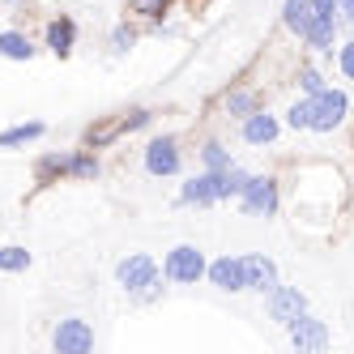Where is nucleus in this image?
<instances>
[{
    "mask_svg": "<svg viewBox=\"0 0 354 354\" xmlns=\"http://www.w3.org/2000/svg\"><path fill=\"white\" fill-rule=\"evenodd\" d=\"M350 209V184L342 167L333 162H295V180H290V214H295V231H303L308 239H328L333 222L342 226Z\"/></svg>",
    "mask_w": 354,
    "mask_h": 354,
    "instance_id": "1",
    "label": "nucleus"
},
{
    "mask_svg": "<svg viewBox=\"0 0 354 354\" xmlns=\"http://www.w3.org/2000/svg\"><path fill=\"white\" fill-rule=\"evenodd\" d=\"M350 111H354L350 90H342V86L328 82L320 94L308 98V133H316V137H333V133H342L346 124H350Z\"/></svg>",
    "mask_w": 354,
    "mask_h": 354,
    "instance_id": "2",
    "label": "nucleus"
},
{
    "mask_svg": "<svg viewBox=\"0 0 354 354\" xmlns=\"http://www.w3.org/2000/svg\"><path fill=\"white\" fill-rule=\"evenodd\" d=\"M282 201H286V192H282V180L273 171H252V180L235 196V205L248 218H277L282 214Z\"/></svg>",
    "mask_w": 354,
    "mask_h": 354,
    "instance_id": "3",
    "label": "nucleus"
},
{
    "mask_svg": "<svg viewBox=\"0 0 354 354\" xmlns=\"http://www.w3.org/2000/svg\"><path fill=\"white\" fill-rule=\"evenodd\" d=\"M141 171L149 180H175V175H184V141L175 133L149 137L141 149Z\"/></svg>",
    "mask_w": 354,
    "mask_h": 354,
    "instance_id": "4",
    "label": "nucleus"
},
{
    "mask_svg": "<svg viewBox=\"0 0 354 354\" xmlns=\"http://www.w3.org/2000/svg\"><path fill=\"white\" fill-rule=\"evenodd\" d=\"M205 265H209V257L196 243H175V248H167V257L158 261L167 286H196V282H205Z\"/></svg>",
    "mask_w": 354,
    "mask_h": 354,
    "instance_id": "5",
    "label": "nucleus"
},
{
    "mask_svg": "<svg viewBox=\"0 0 354 354\" xmlns=\"http://www.w3.org/2000/svg\"><path fill=\"white\" fill-rule=\"evenodd\" d=\"M282 133H286L282 111H269L265 103L239 120V141H243V145H252V149H273L277 141H282Z\"/></svg>",
    "mask_w": 354,
    "mask_h": 354,
    "instance_id": "6",
    "label": "nucleus"
},
{
    "mask_svg": "<svg viewBox=\"0 0 354 354\" xmlns=\"http://www.w3.org/2000/svg\"><path fill=\"white\" fill-rule=\"evenodd\" d=\"M154 277H162V269H158V257L154 252H129V257H120L115 261V286L124 290V295H141Z\"/></svg>",
    "mask_w": 354,
    "mask_h": 354,
    "instance_id": "7",
    "label": "nucleus"
},
{
    "mask_svg": "<svg viewBox=\"0 0 354 354\" xmlns=\"http://www.w3.org/2000/svg\"><path fill=\"white\" fill-rule=\"evenodd\" d=\"M265 299V316L273 320V324H295L303 312H312V299H308V290L303 286H286V282H277L273 290H265L261 295Z\"/></svg>",
    "mask_w": 354,
    "mask_h": 354,
    "instance_id": "8",
    "label": "nucleus"
},
{
    "mask_svg": "<svg viewBox=\"0 0 354 354\" xmlns=\"http://www.w3.org/2000/svg\"><path fill=\"white\" fill-rule=\"evenodd\" d=\"M286 342L299 354H324L333 346V328H328V320H320L316 312H303L295 324H286Z\"/></svg>",
    "mask_w": 354,
    "mask_h": 354,
    "instance_id": "9",
    "label": "nucleus"
},
{
    "mask_svg": "<svg viewBox=\"0 0 354 354\" xmlns=\"http://www.w3.org/2000/svg\"><path fill=\"white\" fill-rule=\"evenodd\" d=\"M175 209H214V205H222L218 201V171H192V175H184V184H180V192H175V201H171Z\"/></svg>",
    "mask_w": 354,
    "mask_h": 354,
    "instance_id": "10",
    "label": "nucleus"
},
{
    "mask_svg": "<svg viewBox=\"0 0 354 354\" xmlns=\"http://www.w3.org/2000/svg\"><path fill=\"white\" fill-rule=\"evenodd\" d=\"M94 324L86 320V316H64V320H56V328H52V350L56 354H90L94 350Z\"/></svg>",
    "mask_w": 354,
    "mask_h": 354,
    "instance_id": "11",
    "label": "nucleus"
},
{
    "mask_svg": "<svg viewBox=\"0 0 354 354\" xmlns=\"http://www.w3.org/2000/svg\"><path fill=\"white\" fill-rule=\"evenodd\" d=\"M261 103H265V90H261L257 82H231V86L214 98V107H218L226 120H235V124H239L248 111H257Z\"/></svg>",
    "mask_w": 354,
    "mask_h": 354,
    "instance_id": "12",
    "label": "nucleus"
},
{
    "mask_svg": "<svg viewBox=\"0 0 354 354\" xmlns=\"http://www.w3.org/2000/svg\"><path fill=\"white\" fill-rule=\"evenodd\" d=\"M77 39H82V30L68 13H52L43 21V52H52L56 60H68L77 52Z\"/></svg>",
    "mask_w": 354,
    "mask_h": 354,
    "instance_id": "13",
    "label": "nucleus"
},
{
    "mask_svg": "<svg viewBox=\"0 0 354 354\" xmlns=\"http://www.w3.org/2000/svg\"><path fill=\"white\" fill-rule=\"evenodd\" d=\"M205 282L218 290V295H243V257L239 252H222L205 265Z\"/></svg>",
    "mask_w": 354,
    "mask_h": 354,
    "instance_id": "14",
    "label": "nucleus"
},
{
    "mask_svg": "<svg viewBox=\"0 0 354 354\" xmlns=\"http://www.w3.org/2000/svg\"><path fill=\"white\" fill-rule=\"evenodd\" d=\"M239 257H243V286L252 295H265V290H273L277 282H282L273 257H265V252H239Z\"/></svg>",
    "mask_w": 354,
    "mask_h": 354,
    "instance_id": "15",
    "label": "nucleus"
},
{
    "mask_svg": "<svg viewBox=\"0 0 354 354\" xmlns=\"http://www.w3.org/2000/svg\"><path fill=\"white\" fill-rule=\"evenodd\" d=\"M39 52H43V43H35V35L26 26H5V30H0V60L30 64Z\"/></svg>",
    "mask_w": 354,
    "mask_h": 354,
    "instance_id": "16",
    "label": "nucleus"
},
{
    "mask_svg": "<svg viewBox=\"0 0 354 354\" xmlns=\"http://www.w3.org/2000/svg\"><path fill=\"white\" fill-rule=\"evenodd\" d=\"M290 86H295L303 98H312V94H320V90L328 86V73L320 68V60H312L308 52H303V56L295 60V68H290Z\"/></svg>",
    "mask_w": 354,
    "mask_h": 354,
    "instance_id": "17",
    "label": "nucleus"
},
{
    "mask_svg": "<svg viewBox=\"0 0 354 354\" xmlns=\"http://www.w3.org/2000/svg\"><path fill=\"white\" fill-rule=\"evenodd\" d=\"M98 175H103V158H98V149H90V145L68 149V158H64V180L90 184V180H98Z\"/></svg>",
    "mask_w": 354,
    "mask_h": 354,
    "instance_id": "18",
    "label": "nucleus"
},
{
    "mask_svg": "<svg viewBox=\"0 0 354 354\" xmlns=\"http://www.w3.org/2000/svg\"><path fill=\"white\" fill-rule=\"evenodd\" d=\"M312 0H282V30L299 43L303 39V30H308L312 26Z\"/></svg>",
    "mask_w": 354,
    "mask_h": 354,
    "instance_id": "19",
    "label": "nucleus"
},
{
    "mask_svg": "<svg viewBox=\"0 0 354 354\" xmlns=\"http://www.w3.org/2000/svg\"><path fill=\"white\" fill-rule=\"evenodd\" d=\"M231 162H235V154L226 149L222 137H205V141L196 145V167H201V171H226Z\"/></svg>",
    "mask_w": 354,
    "mask_h": 354,
    "instance_id": "20",
    "label": "nucleus"
},
{
    "mask_svg": "<svg viewBox=\"0 0 354 354\" xmlns=\"http://www.w3.org/2000/svg\"><path fill=\"white\" fill-rule=\"evenodd\" d=\"M137 43H141V21H133V17H120L115 26H111V35H107L111 56H129Z\"/></svg>",
    "mask_w": 354,
    "mask_h": 354,
    "instance_id": "21",
    "label": "nucleus"
},
{
    "mask_svg": "<svg viewBox=\"0 0 354 354\" xmlns=\"http://www.w3.org/2000/svg\"><path fill=\"white\" fill-rule=\"evenodd\" d=\"M120 137H124L120 115H107V120H94L90 129L82 133V145H90V149H107V145H115Z\"/></svg>",
    "mask_w": 354,
    "mask_h": 354,
    "instance_id": "22",
    "label": "nucleus"
},
{
    "mask_svg": "<svg viewBox=\"0 0 354 354\" xmlns=\"http://www.w3.org/2000/svg\"><path fill=\"white\" fill-rule=\"evenodd\" d=\"M47 137V124L43 120H26V124H13V129L0 133V149H17V145H35Z\"/></svg>",
    "mask_w": 354,
    "mask_h": 354,
    "instance_id": "23",
    "label": "nucleus"
},
{
    "mask_svg": "<svg viewBox=\"0 0 354 354\" xmlns=\"http://www.w3.org/2000/svg\"><path fill=\"white\" fill-rule=\"evenodd\" d=\"M248 180H252V171L235 158L226 171H218V201H235V196L243 192V184H248Z\"/></svg>",
    "mask_w": 354,
    "mask_h": 354,
    "instance_id": "24",
    "label": "nucleus"
},
{
    "mask_svg": "<svg viewBox=\"0 0 354 354\" xmlns=\"http://www.w3.org/2000/svg\"><path fill=\"white\" fill-rule=\"evenodd\" d=\"M175 9V0H129V17L141 21V26H154Z\"/></svg>",
    "mask_w": 354,
    "mask_h": 354,
    "instance_id": "25",
    "label": "nucleus"
},
{
    "mask_svg": "<svg viewBox=\"0 0 354 354\" xmlns=\"http://www.w3.org/2000/svg\"><path fill=\"white\" fill-rule=\"evenodd\" d=\"M35 265V252L26 243H5L0 248V273H26Z\"/></svg>",
    "mask_w": 354,
    "mask_h": 354,
    "instance_id": "26",
    "label": "nucleus"
},
{
    "mask_svg": "<svg viewBox=\"0 0 354 354\" xmlns=\"http://www.w3.org/2000/svg\"><path fill=\"white\" fill-rule=\"evenodd\" d=\"M64 158H68V149L60 154V149H52V154H43L39 162H35V180L47 188V184H60L64 180Z\"/></svg>",
    "mask_w": 354,
    "mask_h": 354,
    "instance_id": "27",
    "label": "nucleus"
},
{
    "mask_svg": "<svg viewBox=\"0 0 354 354\" xmlns=\"http://www.w3.org/2000/svg\"><path fill=\"white\" fill-rule=\"evenodd\" d=\"M333 68L342 73V82H354V35L337 39V47H333Z\"/></svg>",
    "mask_w": 354,
    "mask_h": 354,
    "instance_id": "28",
    "label": "nucleus"
},
{
    "mask_svg": "<svg viewBox=\"0 0 354 354\" xmlns=\"http://www.w3.org/2000/svg\"><path fill=\"white\" fill-rule=\"evenodd\" d=\"M282 124L290 133H308V98L303 94H295L290 103H286V111H282Z\"/></svg>",
    "mask_w": 354,
    "mask_h": 354,
    "instance_id": "29",
    "label": "nucleus"
},
{
    "mask_svg": "<svg viewBox=\"0 0 354 354\" xmlns=\"http://www.w3.org/2000/svg\"><path fill=\"white\" fill-rule=\"evenodd\" d=\"M154 115H158V111H149V107L120 111V129H124V137H129V133H141V129H149V124H154Z\"/></svg>",
    "mask_w": 354,
    "mask_h": 354,
    "instance_id": "30",
    "label": "nucleus"
},
{
    "mask_svg": "<svg viewBox=\"0 0 354 354\" xmlns=\"http://www.w3.org/2000/svg\"><path fill=\"white\" fill-rule=\"evenodd\" d=\"M162 295H167V277H154L141 295H133V303H137V308H149V303H158Z\"/></svg>",
    "mask_w": 354,
    "mask_h": 354,
    "instance_id": "31",
    "label": "nucleus"
},
{
    "mask_svg": "<svg viewBox=\"0 0 354 354\" xmlns=\"http://www.w3.org/2000/svg\"><path fill=\"white\" fill-rule=\"evenodd\" d=\"M337 30L354 35V0H337Z\"/></svg>",
    "mask_w": 354,
    "mask_h": 354,
    "instance_id": "32",
    "label": "nucleus"
},
{
    "mask_svg": "<svg viewBox=\"0 0 354 354\" xmlns=\"http://www.w3.org/2000/svg\"><path fill=\"white\" fill-rule=\"evenodd\" d=\"M350 145H354V133H350Z\"/></svg>",
    "mask_w": 354,
    "mask_h": 354,
    "instance_id": "33",
    "label": "nucleus"
}]
</instances>
